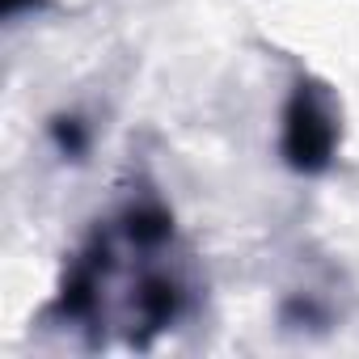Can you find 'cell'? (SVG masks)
Wrapping results in <instances>:
<instances>
[{"instance_id":"obj_1","label":"cell","mask_w":359,"mask_h":359,"mask_svg":"<svg viewBox=\"0 0 359 359\" xmlns=\"http://www.w3.org/2000/svg\"><path fill=\"white\" fill-rule=\"evenodd\" d=\"M330 144H334V127H330V114L317 106L313 93H296L292 110H287V156L292 165L300 169H317L325 156H330Z\"/></svg>"}]
</instances>
